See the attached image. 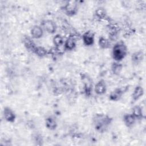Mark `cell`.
<instances>
[{
    "mask_svg": "<svg viewBox=\"0 0 146 146\" xmlns=\"http://www.w3.org/2000/svg\"><path fill=\"white\" fill-rule=\"evenodd\" d=\"M135 118L140 119L143 116L142 108L139 106H135L132 108V113Z\"/></svg>",
    "mask_w": 146,
    "mask_h": 146,
    "instance_id": "obj_16",
    "label": "cell"
},
{
    "mask_svg": "<svg viewBox=\"0 0 146 146\" xmlns=\"http://www.w3.org/2000/svg\"><path fill=\"white\" fill-rule=\"evenodd\" d=\"M122 93H123V92L121 89L117 88L115 91H112L111 93V94L110 95V99L113 101L117 100L121 96Z\"/></svg>",
    "mask_w": 146,
    "mask_h": 146,
    "instance_id": "obj_15",
    "label": "cell"
},
{
    "mask_svg": "<svg viewBox=\"0 0 146 146\" xmlns=\"http://www.w3.org/2000/svg\"><path fill=\"white\" fill-rule=\"evenodd\" d=\"M144 58V54L142 51L135 52L132 55V60L135 63H139L143 60Z\"/></svg>",
    "mask_w": 146,
    "mask_h": 146,
    "instance_id": "obj_14",
    "label": "cell"
},
{
    "mask_svg": "<svg viewBox=\"0 0 146 146\" xmlns=\"http://www.w3.org/2000/svg\"><path fill=\"white\" fill-rule=\"evenodd\" d=\"M23 43L24 44L25 46V47L29 50L31 51H34L36 46L34 44V43L33 42V41L29 37H26V38L24 39L23 40Z\"/></svg>",
    "mask_w": 146,
    "mask_h": 146,
    "instance_id": "obj_11",
    "label": "cell"
},
{
    "mask_svg": "<svg viewBox=\"0 0 146 146\" xmlns=\"http://www.w3.org/2000/svg\"><path fill=\"white\" fill-rule=\"evenodd\" d=\"M43 26L46 31L49 33H53L56 30L55 23L51 20H46L43 22Z\"/></svg>",
    "mask_w": 146,
    "mask_h": 146,
    "instance_id": "obj_4",
    "label": "cell"
},
{
    "mask_svg": "<svg viewBox=\"0 0 146 146\" xmlns=\"http://www.w3.org/2000/svg\"><path fill=\"white\" fill-rule=\"evenodd\" d=\"M127 52V49L125 44L122 42H119L115 44L113 47V58L117 61L121 60L125 56Z\"/></svg>",
    "mask_w": 146,
    "mask_h": 146,
    "instance_id": "obj_2",
    "label": "cell"
},
{
    "mask_svg": "<svg viewBox=\"0 0 146 146\" xmlns=\"http://www.w3.org/2000/svg\"><path fill=\"white\" fill-rule=\"evenodd\" d=\"M3 116L5 119L10 122H13L15 116L14 112L9 107H5L3 110Z\"/></svg>",
    "mask_w": 146,
    "mask_h": 146,
    "instance_id": "obj_5",
    "label": "cell"
},
{
    "mask_svg": "<svg viewBox=\"0 0 146 146\" xmlns=\"http://www.w3.org/2000/svg\"><path fill=\"white\" fill-rule=\"evenodd\" d=\"M83 40L84 43L86 46H90L92 45L94 41V35L91 31H88L86 32L83 36Z\"/></svg>",
    "mask_w": 146,
    "mask_h": 146,
    "instance_id": "obj_3",
    "label": "cell"
},
{
    "mask_svg": "<svg viewBox=\"0 0 146 146\" xmlns=\"http://www.w3.org/2000/svg\"><path fill=\"white\" fill-rule=\"evenodd\" d=\"M46 125L50 129H55L56 127V122L55 119L52 116H49L46 120Z\"/></svg>",
    "mask_w": 146,
    "mask_h": 146,
    "instance_id": "obj_12",
    "label": "cell"
},
{
    "mask_svg": "<svg viewBox=\"0 0 146 146\" xmlns=\"http://www.w3.org/2000/svg\"><path fill=\"white\" fill-rule=\"evenodd\" d=\"M144 94L143 88L140 86H137L135 88L133 94H132V99L134 101L139 99Z\"/></svg>",
    "mask_w": 146,
    "mask_h": 146,
    "instance_id": "obj_9",
    "label": "cell"
},
{
    "mask_svg": "<svg viewBox=\"0 0 146 146\" xmlns=\"http://www.w3.org/2000/svg\"><path fill=\"white\" fill-rule=\"evenodd\" d=\"M95 92L98 94L102 95L105 93L106 91V85L104 81L100 80L96 83L95 88Z\"/></svg>",
    "mask_w": 146,
    "mask_h": 146,
    "instance_id": "obj_7",
    "label": "cell"
},
{
    "mask_svg": "<svg viewBox=\"0 0 146 146\" xmlns=\"http://www.w3.org/2000/svg\"><path fill=\"white\" fill-rule=\"evenodd\" d=\"M95 15L99 19H103L106 17V13L103 8L99 7L95 11Z\"/></svg>",
    "mask_w": 146,
    "mask_h": 146,
    "instance_id": "obj_20",
    "label": "cell"
},
{
    "mask_svg": "<svg viewBox=\"0 0 146 146\" xmlns=\"http://www.w3.org/2000/svg\"><path fill=\"white\" fill-rule=\"evenodd\" d=\"M122 66L117 63H113L112 66V70L115 74H119L121 70Z\"/></svg>",
    "mask_w": 146,
    "mask_h": 146,
    "instance_id": "obj_21",
    "label": "cell"
},
{
    "mask_svg": "<svg viewBox=\"0 0 146 146\" xmlns=\"http://www.w3.org/2000/svg\"><path fill=\"white\" fill-rule=\"evenodd\" d=\"M53 42L55 46L56 47H60L61 46L63 43V39L61 35L59 34L56 35L54 38H53Z\"/></svg>",
    "mask_w": 146,
    "mask_h": 146,
    "instance_id": "obj_19",
    "label": "cell"
},
{
    "mask_svg": "<svg viewBox=\"0 0 146 146\" xmlns=\"http://www.w3.org/2000/svg\"><path fill=\"white\" fill-rule=\"evenodd\" d=\"M31 34L34 38H39L43 35L42 29L39 26H34L31 30Z\"/></svg>",
    "mask_w": 146,
    "mask_h": 146,
    "instance_id": "obj_8",
    "label": "cell"
},
{
    "mask_svg": "<svg viewBox=\"0 0 146 146\" xmlns=\"http://www.w3.org/2000/svg\"><path fill=\"white\" fill-rule=\"evenodd\" d=\"M67 14L69 15H72L76 13L77 6L75 2H70L67 4L64 7Z\"/></svg>",
    "mask_w": 146,
    "mask_h": 146,
    "instance_id": "obj_6",
    "label": "cell"
},
{
    "mask_svg": "<svg viewBox=\"0 0 146 146\" xmlns=\"http://www.w3.org/2000/svg\"><path fill=\"white\" fill-rule=\"evenodd\" d=\"M99 44L100 47H101L103 48H108L110 45V41L107 39L104 38V37H102V36L99 38Z\"/></svg>",
    "mask_w": 146,
    "mask_h": 146,
    "instance_id": "obj_17",
    "label": "cell"
},
{
    "mask_svg": "<svg viewBox=\"0 0 146 146\" xmlns=\"http://www.w3.org/2000/svg\"><path fill=\"white\" fill-rule=\"evenodd\" d=\"M111 121V118L103 113H97L93 118V124L95 128L100 132H103L107 130Z\"/></svg>",
    "mask_w": 146,
    "mask_h": 146,
    "instance_id": "obj_1",
    "label": "cell"
},
{
    "mask_svg": "<svg viewBox=\"0 0 146 146\" xmlns=\"http://www.w3.org/2000/svg\"><path fill=\"white\" fill-rule=\"evenodd\" d=\"M75 44L76 42L74 38H73V36H70L66 40L65 42V48L68 50H71L75 47Z\"/></svg>",
    "mask_w": 146,
    "mask_h": 146,
    "instance_id": "obj_13",
    "label": "cell"
},
{
    "mask_svg": "<svg viewBox=\"0 0 146 146\" xmlns=\"http://www.w3.org/2000/svg\"><path fill=\"white\" fill-rule=\"evenodd\" d=\"M135 119L136 118L132 114H126L123 117V120L125 124H126L127 126L128 127H130L134 124Z\"/></svg>",
    "mask_w": 146,
    "mask_h": 146,
    "instance_id": "obj_10",
    "label": "cell"
},
{
    "mask_svg": "<svg viewBox=\"0 0 146 146\" xmlns=\"http://www.w3.org/2000/svg\"><path fill=\"white\" fill-rule=\"evenodd\" d=\"M34 52H35L38 56L43 57L47 54L46 50L42 47H36Z\"/></svg>",
    "mask_w": 146,
    "mask_h": 146,
    "instance_id": "obj_18",
    "label": "cell"
}]
</instances>
